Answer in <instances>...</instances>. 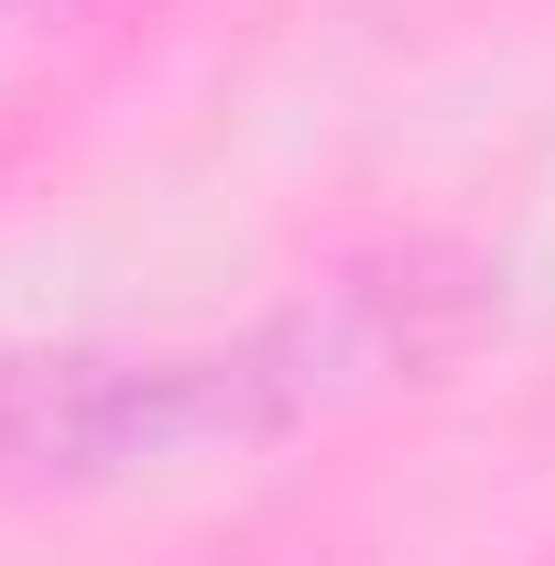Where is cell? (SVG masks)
Wrapping results in <instances>:
<instances>
[{
  "label": "cell",
  "instance_id": "cell-1",
  "mask_svg": "<svg viewBox=\"0 0 555 566\" xmlns=\"http://www.w3.org/2000/svg\"><path fill=\"white\" fill-rule=\"evenodd\" d=\"M327 359H359V370H370L359 316L262 327V338H240V349L142 359V370L0 359V469H109V458H153V447H186V436L283 424L294 403L327 392Z\"/></svg>",
  "mask_w": 555,
  "mask_h": 566
}]
</instances>
